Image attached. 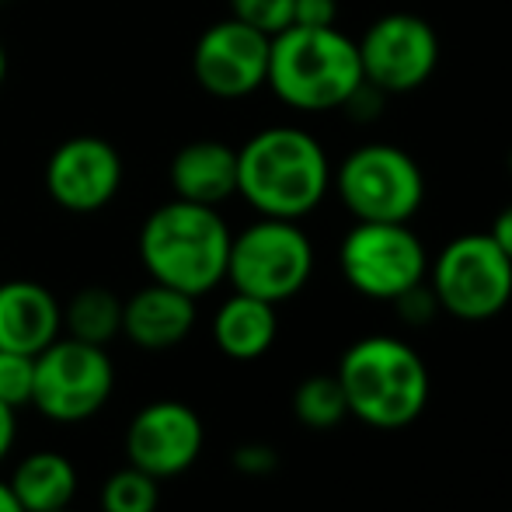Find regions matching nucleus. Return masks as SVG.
Listing matches in <instances>:
<instances>
[{
  "instance_id": "c756f323",
  "label": "nucleus",
  "mask_w": 512,
  "mask_h": 512,
  "mask_svg": "<svg viewBox=\"0 0 512 512\" xmlns=\"http://www.w3.org/2000/svg\"><path fill=\"white\" fill-rule=\"evenodd\" d=\"M0 512H25L18 502V495L11 492V485H7L4 478H0Z\"/></svg>"
},
{
  "instance_id": "412c9836",
  "label": "nucleus",
  "mask_w": 512,
  "mask_h": 512,
  "mask_svg": "<svg viewBox=\"0 0 512 512\" xmlns=\"http://www.w3.org/2000/svg\"><path fill=\"white\" fill-rule=\"evenodd\" d=\"M102 512H157L161 509V481L136 467H119L108 474L102 492H98Z\"/></svg>"
},
{
  "instance_id": "f03ea898",
  "label": "nucleus",
  "mask_w": 512,
  "mask_h": 512,
  "mask_svg": "<svg viewBox=\"0 0 512 512\" xmlns=\"http://www.w3.org/2000/svg\"><path fill=\"white\" fill-rule=\"evenodd\" d=\"M230 237L234 230L216 206L171 199L143 220L136 251L154 283L199 300L227 283Z\"/></svg>"
},
{
  "instance_id": "20e7f679",
  "label": "nucleus",
  "mask_w": 512,
  "mask_h": 512,
  "mask_svg": "<svg viewBox=\"0 0 512 512\" xmlns=\"http://www.w3.org/2000/svg\"><path fill=\"white\" fill-rule=\"evenodd\" d=\"M363 84L356 39L338 25H290L272 35L269 81L272 95L293 112H338Z\"/></svg>"
},
{
  "instance_id": "cd10ccee",
  "label": "nucleus",
  "mask_w": 512,
  "mask_h": 512,
  "mask_svg": "<svg viewBox=\"0 0 512 512\" xmlns=\"http://www.w3.org/2000/svg\"><path fill=\"white\" fill-rule=\"evenodd\" d=\"M14 443H18V408L0 401V464L11 457Z\"/></svg>"
},
{
  "instance_id": "4468645a",
  "label": "nucleus",
  "mask_w": 512,
  "mask_h": 512,
  "mask_svg": "<svg viewBox=\"0 0 512 512\" xmlns=\"http://www.w3.org/2000/svg\"><path fill=\"white\" fill-rule=\"evenodd\" d=\"M196 317V297L150 279L122 300V338L143 352H168L192 335Z\"/></svg>"
},
{
  "instance_id": "2eb2a0df",
  "label": "nucleus",
  "mask_w": 512,
  "mask_h": 512,
  "mask_svg": "<svg viewBox=\"0 0 512 512\" xmlns=\"http://www.w3.org/2000/svg\"><path fill=\"white\" fill-rule=\"evenodd\" d=\"M63 335V307L49 286L35 279L0 283V349L39 356Z\"/></svg>"
},
{
  "instance_id": "a211bd4d",
  "label": "nucleus",
  "mask_w": 512,
  "mask_h": 512,
  "mask_svg": "<svg viewBox=\"0 0 512 512\" xmlns=\"http://www.w3.org/2000/svg\"><path fill=\"white\" fill-rule=\"evenodd\" d=\"M7 485L25 512L67 509L77 495V467L60 450H32L14 464Z\"/></svg>"
},
{
  "instance_id": "2f4dec72",
  "label": "nucleus",
  "mask_w": 512,
  "mask_h": 512,
  "mask_svg": "<svg viewBox=\"0 0 512 512\" xmlns=\"http://www.w3.org/2000/svg\"><path fill=\"white\" fill-rule=\"evenodd\" d=\"M49 512H74V509H70V506H67V509H49Z\"/></svg>"
},
{
  "instance_id": "aec40b11",
  "label": "nucleus",
  "mask_w": 512,
  "mask_h": 512,
  "mask_svg": "<svg viewBox=\"0 0 512 512\" xmlns=\"http://www.w3.org/2000/svg\"><path fill=\"white\" fill-rule=\"evenodd\" d=\"M293 415L307 429H335L338 422L349 418V405H345V391L338 384L335 373H310L300 380L293 391Z\"/></svg>"
},
{
  "instance_id": "9b49d317",
  "label": "nucleus",
  "mask_w": 512,
  "mask_h": 512,
  "mask_svg": "<svg viewBox=\"0 0 512 512\" xmlns=\"http://www.w3.org/2000/svg\"><path fill=\"white\" fill-rule=\"evenodd\" d=\"M126 464L157 481L182 478L196 467L206 446V425L199 411L185 401H150L126 425Z\"/></svg>"
},
{
  "instance_id": "f8f14e48",
  "label": "nucleus",
  "mask_w": 512,
  "mask_h": 512,
  "mask_svg": "<svg viewBox=\"0 0 512 512\" xmlns=\"http://www.w3.org/2000/svg\"><path fill=\"white\" fill-rule=\"evenodd\" d=\"M269 46L272 35L227 14L199 35L192 49V74L206 95L220 102H241L269 81Z\"/></svg>"
},
{
  "instance_id": "423d86ee",
  "label": "nucleus",
  "mask_w": 512,
  "mask_h": 512,
  "mask_svg": "<svg viewBox=\"0 0 512 512\" xmlns=\"http://www.w3.org/2000/svg\"><path fill=\"white\" fill-rule=\"evenodd\" d=\"M331 189L356 220L411 223L425 203V175L408 150L394 143H363L331 168Z\"/></svg>"
},
{
  "instance_id": "39448f33",
  "label": "nucleus",
  "mask_w": 512,
  "mask_h": 512,
  "mask_svg": "<svg viewBox=\"0 0 512 512\" xmlns=\"http://www.w3.org/2000/svg\"><path fill=\"white\" fill-rule=\"evenodd\" d=\"M314 276V244L300 220L258 216L230 237L227 283L234 293H248L265 304H286Z\"/></svg>"
},
{
  "instance_id": "bb28decb",
  "label": "nucleus",
  "mask_w": 512,
  "mask_h": 512,
  "mask_svg": "<svg viewBox=\"0 0 512 512\" xmlns=\"http://www.w3.org/2000/svg\"><path fill=\"white\" fill-rule=\"evenodd\" d=\"M387 102V95L384 91H377L373 84H359L356 88V95L349 98V102L342 105V112L349 115V119H356V122H373L380 115V108H384Z\"/></svg>"
},
{
  "instance_id": "0eeeda50",
  "label": "nucleus",
  "mask_w": 512,
  "mask_h": 512,
  "mask_svg": "<svg viewBox=\"0 0 512 512\" xmlns=\"http://www.w3.org/2000/svg\"><path fill=\"white\" fill-rule=\"evenodd\" d=\"M115 363L105 345L60 335L35 356L32 408L56 425H81L108 405Z\"/></svg>"
},
{
  "instance_id": "7c9ffc66",
  "label": "nucleus",
  "mask_w": 512,
  "mask_h": 512,
  "mask_svg": "<svg viewBox=\"0 0 512 512\" xmlns=\"http://www.w3.org/2000/svg\"><path fill=\"white\" fill-rule=\"evenodd\" d=\"M4 81H7V49L0 42V88H4Z\"/></svg>"
},
{
  "instance_id": "1a4fd4ad",
  "label": "nucleus",
  "mask_w": 512,
  "mask_h": 512,
  "mask_svg": "<svg viewBox=\"0 0 512 512\" xmlns=\"http://www.w3.org/2000/svg\"><path fill=\"white\" fill-rule=\"evenodd\" d=\"M338 269L345 283L370 300H394L429 276V251L408 223H370L356 227L338 244Z\"/></svg>"
},
{
  "instance_id": "c85d7f7f",
  "label": "nucleus",
  "mask_w": 512,
  "mask_h": 512,
  "mask_svg": "<svg viewBox=\"0 0 512 512\" xmlns=\"http://www.w3.org/2000/svg\"><path fill=\"white\" fill-rule=\"evenodd\" d=\"M488 234H492V241L506 251V258L512 262V203L499 209V216L492 220V230H488Z\"/></svg>"
},
{
  "instance_id": "f3484780",
  "label": "nucleus",
  "mask_w": 512,
  "mask_h": 512,
  "mask_svg": "<svg viewBox=\"0 0 512 512\" xmlns=\"http://www.w3.org/2000/svg\"><path fill=\"white\" fill-rule=\"evenodd\" d=\"M213 345L234 363H255L276 345L279 314L276 304H265L248 293H230L213 314Z\"/></svg>"
},
{
  "instance_id": "b1692460",
  "label": "nucleus",
  "mask_w": 512,
  "mask_h": 512,
  "mask_svg": "<svg viewBox=\"0 0 512 512\" xmlns=\"http://www.w3.org/2000/svg\"><path fill=\"white\" fill-rule=\"evenodd\" d=\"M394 310H398V317L411 328H422V324H429L432 317L439 314V304H436V293H432L429 283H418L411 286L408 293H401L398 300H394Z\"/></svg>"
},
{
  "instance_id": "ddd939ff",
  "label": "nucleus",
  "mask_w": 512,
  "mask_h": 512,
  "mask_svg": "<svg viewBox=\"0 0 512 512\" xmlns=\"http://www.w3.org/2000/svg\"><path fill=\"white\" fill-rule=\"evenodd\" d=\"M122 154L105 136H70L46 161V192L67 213H98L122 189Z\"/></svg>"
},
{
  "instance_id": "6e6552de",
  "label": "nucleus",
  "mask_w": 512,
  "mask_h": 512,
  "mask_svg": "<svg viewBox=\"0 0 512 512\" xmlns=\"http://www.w3.org/2000/svg\"><path fill=\"white\" fill-rule=\"evenodd\" d=\"M429 286L443 314L492 321L512 300V262L492 234H460L429 265Z\"/></svg>"
},
{
  "instance_id": "5701e85b",
  "label": "nucleus",
  "mask_w": 512,
  "mask_h": 512,
  "mask_svg": "<svg viewBox=\"0 0 512 512\" xmlns=\"http://www.w3.org/2000/svg\"><path fill=\"white\" fill-rule=\"evenodd\" d=\"M230 18L258 28L265 35H279L293 25V0H227Z\"/></svg>"
},
{
  "instance_id": "393cba45",
  "label": "nucleus",
  "mask_w": 512,
  "mask_h": 512,
  "mask_svg": "<svg viewBox=\"0 0 512 512\" xmlns=\"http://www.w3.org/2000/svg\"><path fill=\"white\" fill-rule=\"evenodd\" d=\"M230 464L244 478H269L279 467V453L269 443H241L234 450V457H230Z\"/></svg>"
},
{
  "instance_id": "7ed1b4c3",
  "label": "nucleus",
  "mask_w": 512,
  "mask_h": 512,
  "mask_svg": "<svg viewBox=\"0 0 512 512\" xmlns=\"http://www.w3.org/2000/svg\"><path fill=\"white\" fill-rule=\"evenodd\" d=\"M349 415L370 429H405L429 405L432 380L422 356L394 335H366L342 352L335 370Z\"/></svg>"
},
{
  "instance_id": "a878e982",
  "label": "nucleus",
  "mask_w": 512,
  "mask_h": 512,
  "mask_svg": "<svg viewBox=\"0 0 512 512\" xmlns=\"http://www.w3.org/2000/svg\"><path fill=\"white\" fill-rule=\"evenodd\" d=\"M293 25H304V28L338 25V0H293Z\"/></svg>"
},
{
  "instance_id": "9d476101",
  "label": "nucleus",
  "mask_w": 512,
  "mask_h": 512,
  "mask_svg": "<svg viewBox=\"0 0 512 512\" xmlns=\"http://www.w3.org/2000/svg\"><path fill=\"white\" fill-rule=\"evenodd\" d=\"M363 81L387 98L411 95L439 67V35L422 14L391 11L356 39Z\"/></svg>"
},
{
  "instance_id": "6ab92c4d",
  "label": "nucleus",
  "mask_w": 512,
  "mask_h": 512,
  "mask_svg": "<svg viewBox=\"0 0 512 512\" xmlns=\"http://www.w3.org/2000/svg\"><path fill=\"white\" fill-rule=\"evenodd\" d=\"M63 335L108 349L122 335V297L108 286L77 290L63 304Z\"/></svg>"
},
{
  "instance_id": "f257e3e1",
  "label": "nucleus",
  "mask_w": 512,
  "mask_h": 512,
  "mask_svg": "<svg viewBox=\"0 0 512 512\" xmlns=\"http://www.w3.org/2000/svg\"><path fill=\"white\" fill-rule=\"evenodd\" d=\"M328 192V150L307 129L265 126L237 150V196L258 216L304 220Z\"/></svg>"
},
{
  "instance_id": "473e14b6",
  "label": "nucleus",
  "mask_w": 512,
  "mask_h": 512,
  "mask_svg": "<svg viewBox=\"0 0 512 512\" xmlns=\"http://www.w3.org/2000/svg\"><path fill=\"white\" fill-rule=\"evenodd\" d=\"M509 171H512V154H509Z\"/></svg>"
},
{
  "instance_id": "4be33fe9",
  "label": "nucleus",
  "mask_w": 512,
  "mask_h": 512,
  "mask_svg": "<svg viewBox=\"0 0 512 512\" xmlns=\"http://www.w3.org/2000/svg\"><path fill=\"white\" fill-rule=\"evenodd\" d=\"M32 384H35V356L0 349V401L11 408L32 405Z\"/></svg>"
},
{
  "instance_id": "dca6fc26",
  "label": "nucleus",
  "mask_w": 512,
  "mask_h": 512,
  "mask_svg": "<svg viewBox=\"0 0 512 512\" xmlns=\"http://www.w3.org/2000/svg\"><path fill=\"white\" fill-rule=\"evenodd\" d=\"M168 182L175 199L220 209L237 196V150L223 140H192L171 157Z\"/></svg>"
}]
</instances>
